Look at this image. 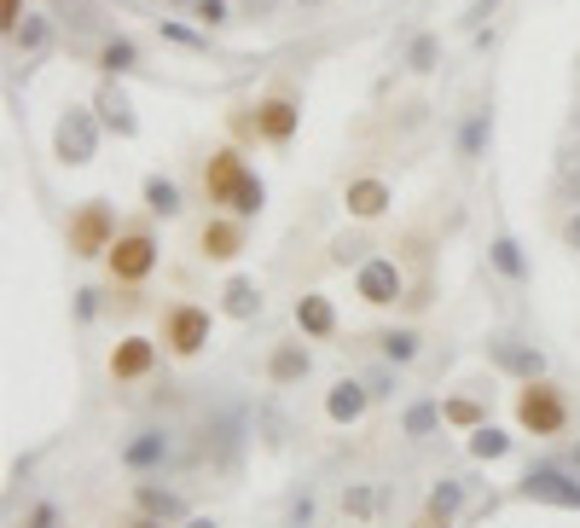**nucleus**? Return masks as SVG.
<instances>
[{
	"instance_id": "obj_1",
	"label": "nucleus",
	"mask_w": 580,
	"mask_h": 528,
	"mask_svg": "<svg viewBox=\"0 0 580 528\" xmlns=\"http://www.w3.org/2000/svg\"><path fill=\"white\" fill-rule=\"evenodd\" d=\"M59 158L64 163H88L93 158V116L88 111H71L59 123Z\"/></svg>"
},
{
	"instance_id": "obj_2",
	"label": "nucleus",
	"mask_w": 580,
	"mask_h": 528,
	"mask_svg": "<svg viewBox=\"0 0 580 528\" xmlns=\"http://www.w3.org/2000/svg\"><path fill=\"white\" fill-rule=\"evenodd\" d=\"M528 500H545V505H580V482H569L563 470H534L522 482Z\"/></svg>"
},
{
	"instance_id": "obj_3",
	"label": "nucleus",
	"mask_w": 580,
	"mask_h": 528,
	"mask_svg": "<svg viewBox=\"0 0 580 528\" xmlns=\"http://www.w3.org/2000/svg\"><path fill=\"white\" fill-rule=\"evenodd\" d=\"M361 297H366V302H395V297H401L395 262H366V267H361Z\"/></svg>"
},
{
	"instance_id": "obj_4",
	"label": "nucleus",
	"mask_w": 580,
	"mask_h": 528,
	"mask_svg": "<svg viewBox=\"0 0 580 528\" xmlns=\"http://www.w3.org/2000/svg\"><path fill=\"white\" fill-rule=\"evenodd\" d=\"M116 274L123 279H146L151 274V238H123V244H116Z\"/></svg>"
},
{
	"instance_id": "obj_5",
	"label": "nucleus",
	"mask_w": 580,
	"mask_h": 528,
	"mask_svg": "<svg viewBox=\"0 0 580 528\" xmlns=\"http://www.w3.org/2000/svg\"><path fill=\"white\" fill-rule=\"evenodd\" d=\"M493 361H500L505 372H517V378H540L545 361L534 349H522V343H493Z\"/></svg>"
},
{
	"instance_id": "obj_6",
	"label": "nucleus",
	"mask_w": 580,
	"mask_h": 528,
	"mask_svg": "<svg viewBox=\"0 0 580 528\" xmlns=\"http://www.w3.org/2000/svg\"><path fill=\"white\" fill-rule=\"evenodd\" d=\"M361 406H366V389L361 384H337L331 389V418L337 424H354V418H361Z\"/></svg>"
},
{
	"instance_id": "obj_7",
	"label": "nucleus",
	"mask_w": 580,
	"mask_h": 528,
	"mask_svg": "<svg viewBox=\"0 0 580 528\" xmlns=\"http://www.w3.org/2000/svg\"><path fill=\"white\" fill-rule=\"evenodd\" d=\"M383 203H389V192H383L378 180L349 186V210H354V215H383Z\"/></svg>"
},
{
	"instance_id": "obj_8",
	"label": "nucleus",
	"mask_w": 580,
	"mask_h": 528,
	"mask_svg": "<svg viewBox=\"0 0 580 528\" xmlns=\"http://www.w3.org/2000/svg\"><path fill=\"white\" fill-rule=\"evenodd\" d=\"M297 319H302V331L326 337V331H331V302H326V297H302V309H297Z\"/></svg>"
},
{
	"instance_id": "obj_9",
	"label": "nucleus",
	"mask_w": 580,
	"mask_h": 528,
	"mask_svg": "<svg viewBox=\"0 0 580 528\" xmlns=\"http://www.w3.org/2000/svg\"><path fill=\"white\" fill-rule=\"evenodd\" d=\"M522 418H528V424H534V430H557L563 406H557L552 395H528V401H522Z\"/></svg>"
},
{
	"instance_id": "obj_10",
	"label": "nucleus",
	"mask_w": 580,
	"mask_h": 528,
	"mask_svg": "<svg viewBox=\"0 0 580 528\" xmlns=\"http://www.w3.org/2000/svg\"><path fill=\"white\" fill-rule=\"evenodd\" d=\"M163 453H168V436H140V441H134V448H128L123 458H128L134 470H146V465H157Z\"/></svg>"
},
{
	"instance_id": "obj_11",
	"label": "nucleus",
	"mask_w": 580,
	"mask_h": 528,
	"mask_svg": "<svg viewBox=\"0 0 580 528\" xmlns=\"http://www.w3.org/2000/svg\"><path fill=\"white\" fill-rule=\"evenodd\" d=\"M255 309H262V297H255V285H250V279H232V285H227V314L250 319Z\"/></svg>"
},
{
	"instance_id": "obj_12",
	"label": "nucleus",
	"mask_w": 580,
	"mask_h": 528,
	"mask_svg": "<svg viewBox=\"0 0 580 528\" xmlns=\"http://www.w3.org/2000/svg\"><path fill=\"white\" fill-rule=\"evenodd\" d=\"M203 331H210V326H203V314H192V309H186V314H175V349H186V354H192V349L203 343Z\"/></svg>"
},
{
	"instance_id": "obj_13",
	"label": "nucleus",
	"mask_w": 580,
	"mask_h": 528,
	"mask_svg": "<svg viewBox=\"0 0 580 528\" xmlns=\"http://www.w3.org/2000/svg\"><path fill=\"white\" fill-rule=\"evenodd\" d=\"M302 372H308V354H302V349H279V354H273V378H279V384L302 378Z\"/></svg>"
},
{
	"instance_id": "obj_14",
	"label": "nucleus",
	"mask_w": 580,
	"mask_h": 528,
	"mask_svg": "<svg viewBox=\"0 0 580 528\" xmlns=\"http://www.w3.org/2000/svg\"><path fill=\"white\" fill-rule=\"evenodd\" d=\"M140 505L151 511V517H180V500H175V493H163V488H140Z\"/></svg>"
},
{
	"instance_id": "obj_15",
	"label": "nucleus",
	"mask_w": 580,
	"mask_h": 528,
	"mask_svg": "<svg viewBox=\"0 0 580 528\" xmlns=\"http://www.w3.org/2000/svg\"><path fill=\"white\" fill-rule=\"evenodd\" d=\"M151 366V343H140V337H134V343L116 354V372H123V378H134V372H146Z\"/></svg>"
},
{
	"instance_id": "obj_16",
	"label": "nucleus",
	"mask_w": 580,
	"mask_h": 528,
	"mask_svg": "<svg viewBox=\"0 0 580 528\" xmlns=\"http://www.w3.org/2000/svg\"><path fill=\"white\" fill-rule=\"evenodd\" d=\"M232 210H238V215H255V210H262V180H250V175L238 180V186H232Z\"/></svg>"
},
{
	"instance_id": "obj_17",
	"label": "nucleus",
	"mask_w": 580,
	"mask_h": 528,
	"mask_svg": "<svg viewBox=\"0 0 580 528\" xmlns=\"http://www.w3.org/2000/svg\"><path fill=\"white\" fill-rule=\"evenodd\" d=\"M146 198H151V210H157V215H175V210H180V192H175L168 180H151Z\"/></svg>"
},
{
	"instance_id": "obj_18",
	"label": "nucleus",
	"mask_w": 580,
	"mask_h": 528,
	"mask_svg": "<svg viewBox=\"0 0 580 528\" xmlns=\"http://www.w3.org/2000/svg\"><path fill=\"white\" fill-rule=\"evenodd\" d=\"M99 111H105L123 134H134V116H128V99H123V93H105V99H99Z\"/></svg>"
},
{
	"instance_id": "obj_19",
	"label": "nucleus",
	"mask_w": 580,
	"mask_h": 528,
	"mask_svg": "<svg viewBox=\"0 0 580 528\" xmlns=\"http://www.w3.org/2000/svg\"><path fill=\"white\" fill-rule=\"evenodd\" d=\"M470 453H476V458H500V453H505V436H500V430H476V436H470Z\"/></svg>"
},
{
	"instance_id": "obj_20",
	"label": "nucleus",
	"mask_w": 580,
	"mask_h": 528,
	"mask_svg": "<svg viewBox=\"0 0 580 528\" xmlns=\"http://www.w3.org/2000/svg\"><path fill=\"white\" fill-rule=\"evenodd\" d=\"M493 262H500V274H510V279L522 274V255H517V244H510V238H500V244H493Z\"/></svg>"
},
{
	"instance_id": "obj_21",
	"label": "nucleus",
	"mask_w": 580,
	"mask_h": 528,
	"mask_svg": "<svg viewBox=\"0 0 580 528\" xmlns=\"http://www.w3.org/2000/svg\"><path fill=\"white\" fill-rule=\"evenodd\" d=\"M290 123H297V116H290V105H267V116H262V128L273 134V140H285Z\"/></svg>"
},
{
	"instance_id": "obj_22",
	"label": "nucleus",
	"mask_w": 580,
	"mask_h": 528,
	"mask_svg": "<svg viewBox=\"0 0 580 528\" xmlns=\"http://www.w3.org/2000/svg\"><path fill=\"white\" fill-rule=\"evenodd\" d=\"M99 232H105V210H93L88 221H81V227H76V244H81V250H93V244H99Z\"/></svg>"
},
{
	"instance_id": "obj_23",
	"label": "nucleus",
	"mask_w": 580,
	"mask_h": 528,
	"mask_svg": "<svg viewBox=\"0 0 580 528\" xmlns=\"http://www.w3.org/2000/svg\"><path fill=\"white\" fill-rule=\"evenodd\" d=\"M383 349H389V361H413L418 337H413V331H395V337H383Z\"/></svg>"
},
{
	"instance_id": "obj_24",
	"label": "nucleus",
	"mask_w": 580,
	"mask_h": 528,
	"mask_svg": "<svg viewBox=\"0 0 580 528\" xmlns=\"http://www.w3.org/2000/svg\"><path fill=\"white\" fill-rule=\"evenodd\" d=\"M105 64H111V71H128V64H134V41H111L105 47Z\"/></svg>"
},
{
	"instance_id": "obj_25",
	"label": "nucleus",
	"mask_w": 580,
	"mask_h": 528,
	"mask_svg": "<svg viewBox=\"0 0 580 528\" xmlns=\"http://www.w3.org/2000/svg\"><path fill=\"white\" fill-rule=\"evenodd\" d=\"M430 64H436V41L418 36V41H413V71H430Z\"/></svg>"
},
{
	"instance_id": "obj_26",
	"label": "nucleus",
	"mask_w": 580,
	"mask_h": 528,
	"mask_svg": "<svg viewBox=\"0 0 580 528\" xmlns=\"http://www.w3.org/2000/svg\"><path fill=\"white\" fill-rule=\"evenodd\" d=\"M430 424H436V406H413V413H406V430H413V436H424Z\"/></svg>"
},
{
	"instance_id": "obj_27",
	"label": "nucleus",
	"mask_w": 580,
	"mask_h": 528,
	"mask_svg": "<svg viewBox=\"0 0 580 528\" xmlns=\"http://www.w3.org/2000/svg\"><path fill=\"white\" fill-rule=\"evenodd\" d=\"M482 140H488V116H476V123L465 128V151H482Z\"/></svg>"
},
{
	"instance_id": "obj_28",
	"label": "nucleus",
	"mask_w": 580,
	"mask_h": 528,
	"mask_svg": "<svg viewBox=\"0 0 580 528\" xmlns=\"http://www.w3.org/2000/svg\"><path fill=\"white\" fill-rule=\"evenodd\" d=\"M198 18L203 24H227V7H220V0H198Z\"/></svg>"
},
{
	"instance_id": "obj_29",
	"label": "nucleus",
	"mask_w": 580,
	"mask_h": 528,
	"mask_svg": "<svg viewBox=\"0 0 580 528\" xmlns=\"http://www.w3.org/2000/svg\"><path fill=\"white\" fill-rule=\"evenodd\" d=\"M430 505H436V517H447V511L458 505V488H453V482H447V488H436V500H430Z\"/></svg>"
},
{
	"instance_id": "obj_30",
	"label": "nucleus",
	"mask_w": 580,
	"mask_h": 528,
	"mask_svg": "<svg viewBox=\"0 0 580 528\" xmlns=\"http://www.w3.org/2000/svg\"><path fill=\"white\" fill-rule=\"evenodd\" d=\"M18 41H24V47H41V41H47V24H41V18H36V24H24V29H18Z\"/></svg>"
},
{
	"instance_id": "obj_31",
	"label": "nucleus",
	"mask_w": 580,
	"mask_h": 528,
	"mask_svg": "<svg viewBox=\"0 0 580 528\" xmlns=\"http://www.w3.org/2000/svg\"><path fill=\"white\" fill-rule=\"evenodd\" d=\"M210 255H232V232H227V227L210 232Z\"/></svg>"
},
{
	"instance_id": "obj_32",
	"label": "nucleus",
	"mask_w": 580,
	"mask_h": 528,
	"mask_svg": "<svg viewBox=\"0 0 580 528\" xmlns=\"http://www.w3.org/2000/svg\"><path fill=\"white\" fill-rule=\"evenodd\" d=\"M447 413H453L458 424H476V406H470V401H453V406H447Z\"/></svg>"
},
{
	"instance_id": "obj_33",
	"label": "nucleus",
	"mask_w": 580,
	"mask_h": 528,
	"mask_svg": "<svg viewBox=\"0 0 580 528\" xmlns=\"http://www.w3.org/2000/svg\"><path fill=\"white\" fill-rule=\"evenodd\" d=\"M569 192H575V198H580V158H575V163H569Z\"/></svg>"
},
{
	"instance_id": "obj_34",
	"label": "nucleus",
	"mask_w": 580,
	"mask_h": 528,
	"mask_svg": "<svg viewBox=\"0 0 580 528\" xmlns=\"http://www.w3.org/2000/svg\"><path fill=\"white\" fill-rule=\"evenodd\" d=\"M569 244H575V250H580V215H575V221H569Z\"/></svg>"
},
{
	"instance_id": "obj_35",
	"label": "nucleus",
	"mask_w": 580,
	"mask_h": 528,
	"mask_svg": "<svg viewBox=\"0 0 580 528\" xmlns=\"http://www.w3.org/2000/svg\"><path fill=\"white\" fill-rule=\"evenodd\" d=\"M244 7H250V12H273V0H244Z\"/></svg>"
},
{
	"instance_id": "obj_36",
	"label": "nucleus",
	"mask_w": 580,
	"mask_h": 528,
	"mask_svg": "<svg viewBox=\"0 0 580 528\" xmlns=\"http://www.w3.org/2000/svg\"><path fill=\"white\" fill-rule=\"evenodd\" d=\"M36 528H53V511H36Z\"/></svg>"
},
{
	"instance_id": "obj_37",
	"label": "nucleus",
	"mask_w": 580,
	"mask_h": 528,
	"mask_svg": "<svg viewBox=\"0 0 580 528\" xmlns=\"http://www.w3.org/2000/svg\"><path fill=\"white\" fill-rule=\"evenodd\" d=\"M134 528H163V523H134Z\"/></svg>"
},
{
	"instance_id": "obj_38",
	"label": "nucleus",
	"mask_w": 580,
	"mask_h": 528,
	"mask_svg": "<svg viewBox=\"0 0 580 528\" xmlns=\"http://www.w3.org/2000/svg\"><path fill=\"white\" fill-rule=\"evenodd\" d=\"M488 7H493V0H482V12H488Z\"/></svg>"
},
{
	"instance_id": "obj_39",
	"label": "nucleus",
	"mask_w": 580,
	"mask_h": 528,
	"mask_svg": "<svg viewBox=\"0 0 580 528\" xmlns=\"http://www.w3.org/2000/svg\"><path fill=\"white\" fill-rule=\"evenodd\" d=\"M192 528H210V523H192Z\"/></svg>"
},
{
	"instance_id": "obj_40",
	"label": "nucleus",
	"mask_w": 580,
	"mask_h": 528,
	"mask_svg": "<svg viewBox=\"0 0 580 528\" xmlns=\"http://www.w3.org/2000/svg\"><path fill=\"white\" fill-rule=\"evenodd\" d=\"M575 465H580V448H575Z\"/></svg>"
}]
</instances>
